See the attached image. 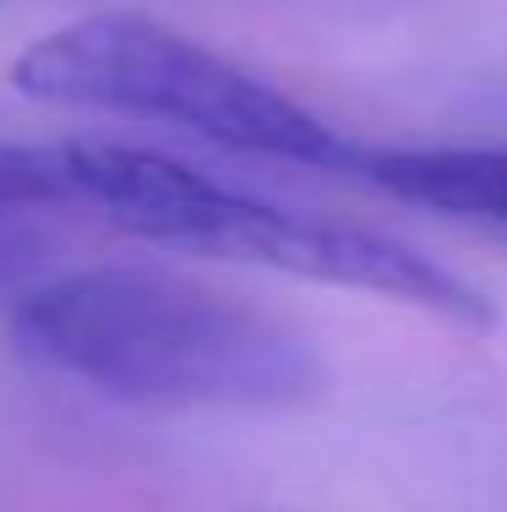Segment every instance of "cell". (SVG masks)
Returning a JSON list of instances; mask_svg holds the SVG:
<instances>
[{"mask_svg": "<svg viewBox=\"0 0 507 512\" xmlns=\"http://www.w3.org/2000/svg\"><path fill=\"white\" fill-rule=\"evenodd\" d=\"M11 338L71 382L164 409H300L328 376L284 316L142 262L71 267L22 289Z\"/></svg>", "mask_w": 507, "mask_h": 512, "instance_id": "obj_1", "label": "cell"}, {"mask_svg": "<svg viewBox=\"0 0 507 512\" xmlns=\"http://www.w3.org/2000/svg\"><path fill=\"white\" fill-rule=\"evenodd\" d=\"M11 82L44 104L164 120L229 153L311 169L355 164V142H344L322 115L148 11H88L60 22L17 55Z\"/></svg>", "mask_w": 507, "mask_h": 512, "instance_id": "obj_2", "label": "cell"}, {"mask_svg": "<svg viewBox=\"0 0 507 512\" xmlns=\"http://www.w3.org/2000/svg\"><path fill=\"white\" fill-rule=\"evenodd\" d=\"M186 251L262 267V273H284V278H300V284L404 300V306H420L464 327L491 322V300L475 284H464L458 273H448L442 262L420 256L415 246H398V240L371 235V229H355V224L289 213V207L257 202L235 186L219 191V202L208 207V218L197 224Z\"/></svg>", "mask_w": 507, "mask_h": 512, "instance_id": "obj_3", "label": "cell"}, {"mask_svg": "<svg viewBox=\"0 0 507 512\" xmlns=\"http://www.w3.org/2000/svg\"><path fill=\"white\" fill-rule=\"evenodd\" d=\"M349 169L398 202L507 229V148H355Z\"/></svg>", "mask_w": 507, "mask_h": 512, "instance_id": "obj_4", "label": "cell"}, {"mask_svg": "<svg viewBox=\"0 0 507 512\" xmlns=\"http://www.w3.org/2000/svg\"><path fill=\"white\" fill-rule=\"evenodd\" d=\"M0 207H17V213L71 207L66 148L60 142H0Z\"/></svg>", "mask_w": 507, "mask_h": 512, "instance_id": "obj_5", "label": "cell"}, {"mask_svg": "<svg viewBox=\"0 0 507 512\" xmlns=\"http://www.w3.org/2000/svg\"><path fill=\"white\" fill-rule=\"evenodd\" d=\"M50 235L33 224V213H17V207H0V284L17 273H28L33 262L44 256Z\"/></svg>", "mask_w": 507, "mask_h": 512, "instance_id": "obj_6", "label": "cell"}]
</instances>
